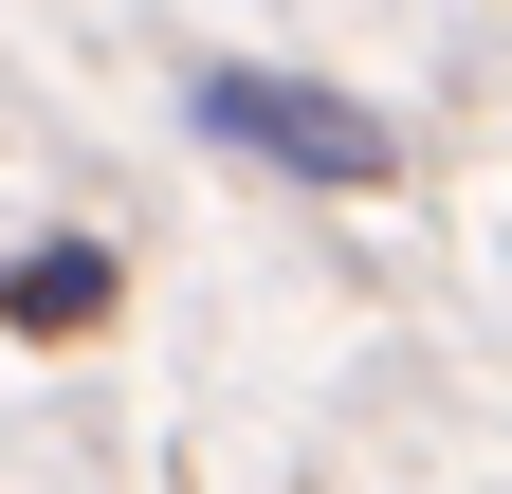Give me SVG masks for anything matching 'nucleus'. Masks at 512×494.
Segmentation results:
<instances>
[{
	"mask_svg": "<svg viewBox=\"0 0 512 494\" xmlns=\"http://www.w3.org/2000/svg\"><path fill=\"white\" fill-rule=\"evenodd\" d=\"M110 312V257L92 238H37V257H0V330H92Z\"/></svg>",
	"mask_w": 512,
	"mask_h": 494,
	"instance_id": "obj_2",
	"label": "nucleus"
},
{
	"mask_svg": "<svg viewBox=\"0 0 512 494\" xmlns=\"http://www.w3.org/2000/svg\"><path fill=\"white\" fill-rule=\"evenodd\" d=\"M202 129L256 147V165H293V183H384V165H403V147H384V110L311 92V74H256V55H202Z\"/></svg>",
	"mask_w": 512,
	"mask_h": 494,
	"instance_id": "obj_1",
	"label": "nucleus"
}]
</instances>
